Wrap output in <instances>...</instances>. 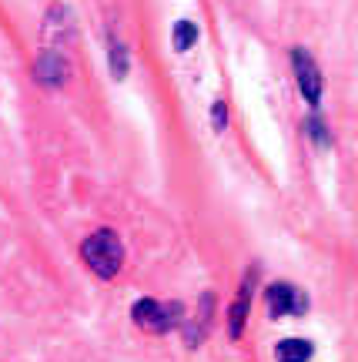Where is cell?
<instances>
[{
	"instance_id": "ba28073f",
	"label": "cell",
	"mask_w": 358,
	"mask_h": 362,
	"mask_svg": "<svg viewBox=\"0 0 358 362\" xmlns=\"http://www.w3.org/2000/svg\"><path fill=\"white\" fill-rule=\"evenodd\" d=\"M211 315H215V292H205L201 296V302H198V319H194L191 325L184 322V332H188V346H201V339L208 336V325H211Z\"/></svg>"
},
{
	"instance_id": "5b68a950",
	"label": "cell",
	"mask_w": 358,
	"mask_h": 362,
	"mask_svg": "<svg viewBox=\"0 0 358 362\" xmlns=\"http://www.w3.org/2000/svg\"><path fill=\"white\" fill-rule=\"evenodd\" d=\"M67 78H71V64H67V57L61 51H47L37 54V61H34V81H37L40 88H64Z\"/></svg>"
},
{
	"instance_id": "7a4b0ae2",
	"label": "cell",
	"mask_w": 358,
	"mask_h": 362,
	"mask_svg": "<svg viewBox=\"0 0 358 362\" xmlns=\"http://www.w3.org/2000/svg\"><path fill=\"white\" fill-rule=\"evenodd\" d=\"M131 319L141 325L144 332H171L178 325L188 322V312L181 302H157V298H138L134 309H131Z\"/></svg>"
},
{
	"instance_id": "9c48e42d",
	"label": "cell",
	"mask_w": 358,
	"mask_h": 362,
	"mask_svg": "<svg viewBox=\"0 0 358 362\" xmlns=\"http://www.w3.org/2000/svg\"><path fill=\"white\" fill-rule=\"evenodd\" d=\"M107 64H111V78L124 81L131 71V51L124 40H117V34H107Z\"/></svg>"
},
{
	"instance_id": "8992f818",
	"label": "cell",
	"mask_w": 358,
	"mask_h": 362,
	"mask_svg": "<svg viewBox=\"0 0 358 362\" xmlns=\"http://www.w3.org/2000/svg\"><path fill=\"white\" fill-rule=\"evenodd\" d=\"M255 282H258V265L244 272L241 285H238V296L231 302V312H228V332L231 339H238L244 332V322H248V312H251V296H255Z\"/></svg>"
},
{
	"instance_id": "3957f363",
	"label": "cell",
	"mask_w": 358,
	"mask_h": 362,
	"mask_svg": "<svg viewBox=\"0 0 358 362\" xmlns=\"http://www.w3.org/2000/svg\"><path fill=\"white\" fill-rule=\"evenodd\" d=\"M288 61H292V71H294V81H298V90L315 111L321 104V90H325V81H321V71L315 64V57L305 51V47H292L288 51Z\"/></svg>"
},
{
	"instance_id": "30bf717a",
	"label": "cell",
	"mask_w": 358,
	"mask_h": 362,
	"mask_svg": "<svg viewBox=\"0 0 358 362\" xmlns=\"http://www.w3.org/2000/svg\"><path fill=\"white\" fill-rule=\"evenodd\" d=\"M315 356V346L308 339H282L275 346V359L278 362H308Z\"/></svg>"
},
{
	"instance_id": "4fadbf2b",
	"label": "cell",
	"mask_w": 358,
	"mask_h": 362,
	"mask_svg": "<svg viewBox=\"0 0 358 362\" xmlns=\"http://www.w3.org/2000/svg\"><path fill=\"white\" fill-rule=\"evenodd\" d=\"M211 124H215L217 134H225V128H228V104L225 101L211 104Z\"/></svg>"
},
{
	"instance_id": "52a82bcc",
	"label": "cell",
	"mask_w": 358,
	"mask_h": 362,
	"mask_svg": "<svg viewBox=\"0 0 358 362\" xmlns=\"http://www.w3.org/2000/svg\"><path fill=\"white\" fill-rule=\"evenodd\" d=\"M74 34H77V21H74V13H71V7L54 4L51 11H47V17H44V37L51 40V44H57V40H71Z\"/></svg>"
},
{
	"instance_id": "277c9868",
	"label": "cell",
	"mask_w": 358,
	"mask_h": 362,
	"mask_svg": "<svg viewBox=\"0 0 358 362\" xmlns=\"http://www.w3.org/2000/svg\"><path fill=\"white\" fill-rule=\"evenodd\" d=\"M265 302H268V312L275 319H282V315H305L308 312V296L292 282H271L265 288Z\"/></svg>"
},
{
	"instance_id": "8fae6325",
	"label": "cell",
	"mask_w": 358,
	"mask_h": 362,
	"mask_svg": "<svg viewBox=\"0 0 358 362\" xmlns=\"http://www.w3.org/2000/svg\"><path fill=\"white\" fill-rule=\"evenodd\" d=\"M198 24L194 21H178L174 24V30H171V44H174V51L184 54V51H191L194 44H198Z\"/></svg>"
},
{
	"instance_id": "6da1fadb",
	"label": "cell",
	"mask_w": 358,
	"mask_h": 362,
	"mask_svg": "<svg viewBox=\"0 0 358 362\" xmlns=\"http://www.w3.org/2000/svg\"><path fill=\"white\" fill-rule=\"evenodd\" d=\"M80 255H84L88 269L94 272L97 279H114L117 272H121V262H124V245H121L117 232L101 228V232H94L84 238Z\"/></svg>"
},
{
	"instance_id": "7c38bea8",
	"label": "cell",
	"mask_w": 358,
	"mask_h": 362,
	"mask_svg": "<svg viewBox=\"0 0 358 362\" xmlns=\"http://www.w3.org/2000/svg\"><path fill=\"white\" fill-rule=\"evenodd\" d=\"M305 134L311 138V144L332 148V131H328V124H325V117H321L318 111H311V115L305 117Z\"/></svg>"
}]
</instances>
